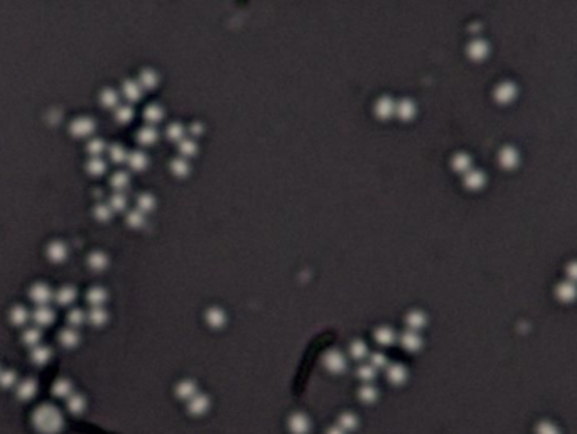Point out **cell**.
I'll return each instance as SVG.
<instances>
[{
  "instance_id": "cell-55",
  "label": "cell",
  "mask_w": 577,
  "mask_h": 434,
  "mask_svg": "<svg viewBox=\"0 0 577 434\" xmlns=\"http://www.w3.org/2000/svg\"><path fill=\"white\" fill-rule=\"evenodd\" d=\"M0 372H2V369H0Z\"/></svg>"
},
{
  "instance_id": "cell-35",
  "label": "cell",
  "mask_w": 577,
  "mask_h": 434,
  "mask_svg": "<svg viewBox=\"0 0 577 434\" xmlns=\"http://www.w3.org/2000/svg\"><path fill=\"white\" fill-rule=\"evenodd\" d=\"M106 161L105 159H101V157H90L88 159V162H86V166H85V169H86V172L90 176H93V178H98V176H103L105 172H106Z\"/></svg>"
},
{
  "instance_id": "cell-10",
  "label": "cell",
  "mask_w": 577,
  "mask_h": 434,
  "mask_svg": "<svg viewBox=\"0 0 577 434\" xmlns=\"http://www.w3.org/2000/svg\"><path fill=\"white\" fill-rule=\"evenodd\" d=\"M127 166L130 167L134 172H142L149 167V157L144 150H134V152L128 154L127 159Z\"/></svg>"
},
{
  "instance_id": "cell-14",
  "label": "cell",
  "mask_w": 577,
  "mask_h": 434,
  "mask_svg": "<svg viewBox=\"0 0 577 434\" xmlns=\"http://www.w3.org/2000/svg\"><path fill=\"white\" fill-rule=\"evenodd\" d=\"M137 81H139V85L142 86V90H144V91L155 90V88L159 86V74L155 73L154 69L145 68V69H142V71L139 73V78H137Z\"/></svg>"
},
{
  "instance_id": "cell-5",
  "label": "cell",
  "mask_w": 577,
  "mask_h": 434,
  "mask_svg": "<svg viewBox=\"0 0 577 434\" xmlns=\"http://www.w3.org/2000/svg\"><path fill=\"white\" fill-rule=\"evenodd\" d=\"M395 117L402 122H412L417 117V105L412 98H402L397 100V107H395Z\"/></svg>"
},
{
  "instance_id": "cell-23",
  "label": "cell",
  "mask_w": 577,
  "mask_h": 434,
  "mask_svg": "<svg viewBox=\"0 0 577 434\" xmlns=\"http://www.w3.org/2000/svg\"><path fill=\"white\" fill-rule=\"evenodd\" d=\"M98 98H100L101 107L105 108L115 110L120 105V93L117 90H113V88H103V90L100 91Z\"/></svg>"
},
{
  "instance_id": "cell-16",
  "label": "cell",
  "mask_w": 577,
  "mask_h": 434,
  "mask_svg": "<svg viewBox=\"0 0 577 434\" xmlns=\"http://www.w3.org/2000/svg\"><path fill=\"white\" fill-rule=\"evenodd\" d=\"M157 140H159V132L157 128L152 125H144L137 132V142L144 145V147H150V145H154Z\"/></svg>"
},
{
  "instance_id": "cell-15",
  "label": "cell",
  "mask_w": 577,
  "mask_h": 434,
  "mask_svg": "<svg viewBox=\"0 0 577 434\" xmlns=\"http://www.w3.org/2000/svg\"><path fill=\"white\" fill-rule=\"evenodd\" d=\"M35 392H37V384H35L34 379L22 380V382L17 385V389H15V396L22 402L30 401V399L35 396Z\"/></svg>"
},
{
  "instance_id": "cell-45",
  "label": "cell",
  "mask_w": 577,
  "mask_h": 434,
  "mask_svg": "<svg viewBox=\"0 0 577 434\" xmlns=\"http://www.w3.org/2000/svg\"><path fill=\"white\" fill-rule=\"evenodd\" d=\"M206 321L210 323L211 326L215 328H220L225 325V313L223 309L220 308H211L206 311Z\"/></svg>"
},
{
  "instance_id": "cell-22",
  "label": "cell",
  "mask_w": 577,
  "mask_h": 434,
  "mask_svg": "<svg viewBox=\"0 0 577 434\" xmlns=\"http://www.w3.org/2000/svg\"><path fill=\"white\" fill-rule=\"evenodd\" d=\"M106 154H108L110 162H113L115 166H122V164H127L128 154L130 152H127V149L123 147L122 144H112V145H108Z\"/></svg>"
},
{
  "instance_id": "cell-3",
  "label": "cell",
  "mask_w": 577,
  "mask_h": 434,
  "mask_svg": "<svg viewBox=\"0 0 577 434\" xmlns=\"http://www.w3.org/2000/svg\"><path fill=\"white\" fill-rule=\"evenodd\" d=\"M52 298H54V292L51 291V287L44 282H35V284L30 286L29 289V299L32 301L35 306H47L51 303Z\"/></svg>"
},
{
  "instance_id": "cell-54",
  "label": "cell",
  "mask_w": 577,
  "mask_h": 434,
  "mask_svg": "<svg viewBox=\"0 0 577 434\" xmlns=\"http://www.w3.org/2000/svg\"><path fill=\"white\" fill-rule=\"evenodd\" d=\"M567 277H569L571 282L577 284V262H572L567 265Z\"/></svg>"
},
{
  "instance_id": "cell-12",
  "label": "cell",
  "mask_w": 577,
  "mask_h": 434,
  "mask_svg": "<svg viewBox=\"0 0 577 434\" xmlns=\"http://www.w3.org/2000/svg\"><path fill=\"white\" fill-rule=\"evenodd\" d=\"M30 318H32V321L35 323L37 326L41 328H46L49 326L52 321H54V311L49 308V306H37L34 309V313L30 314Z\"/></svg>"
},
{
  "instance_id": "cell-4",
  "label": "cell",
  "mask_w": 577,
  "mask_h": 434,
  "mask_svg": "<svg viewBox=\"0 0 577 434\" xmlns=\"http://www.w3.org/2000/svg\"><path fill=\"white\" fill-rule=\"evenodd\" d=\"M395 107H397V100H393L392 96H388V95L380 96V98L376 100L375 107H373L375 117L378 118V120L387 122V120H390V118L395 117Z\"/></svg>"
},
{
  "instance_id": "cell-20",
  "label": "cell",
  "mask_w": 577,
  "mask_h": 434,
  "mask_svg": "<svg viewBox=\"0 0 577 434\" xmlns=\"http://www.w3.org/2000/svg\"><path fill=\"white\" fill-rule=\"evenodd\" d=\"M76 296H78V292L73 286H63L56 291L54 301L59 304V306H69V304H73L74 301H76Z\"/></svg>"
},
{
  "instance_id": "cell-33",
  "label": "cell",
  "mask_w": 577,
  "mask_h": 434,
  "mask_svg": "<svg viewBox=\"0 0 577 434\" xmlns=\"http://www.w3.org/2000/svg\"><path fill=\"white\" fill-rule=\"evenodd\" d=\"M125 223L128 228L132 230H140L145 227V223H147V215H144L142 211H139L135 208V210H130L125 216Z\"/></svg>"
},
{
  "instance_id": "cell-48",
  "label": "cell",
  "mask_w": 577,
  "mask_h": 434,
  "mask_svg": "<svg viewBox=\"0 0 577 434\" xmlns=\"http://www.w3.org/2000/svg\"><path fill=\"white\" fill-rule=\"evenodd\" d=\"M68 323L69 328H74V330L83 326L86 323V313L83 309H71L68 313Z\"/></svg>"
},
{
  "instance_id": "cell-53",
  "label": "cell",
  "mask_w": 577,
  "mask_h": 434,
  "mask_svg": "<svg viewBox=\"0 0 577 434\" xmlns=\"http://www.w3.org/2000/svg\"><path fill=\"white\" fill-rule=\"evenodd\" d=\"M358 374L361 375V377L365 379V380H370V379L375 375V367H371V365H361V367H359V370H358Z\"/></svg>"
},
{
  "instance_id": "cell-26",
  "label": "cell",
  "mask_w": 577,
  "mask_h": 434,
  "mask_svg": "<svg viewBox=\"0 0 577 434\" xmlns=\"http://www.w3.org/2000/svg\"><path fill=\"white\" fill-rule=\"evenodd\" d=\"M451 167L456 172H459V174H466V172H469V171L473 169V159L469 157L468 154L459 152V154H456V156L452 157Z\"/></svg>"
},
{
  "instance_id": "cell-31",
  "label": "cell",
  "mask_w": 577,
  "mask_h": 434,
  "mask_svg": "<svg viewBox=\"0 0 577 434\" xmlns=\"http://www.w3.org/2000/svg\"><path fill=\"white\" fill-rule=\"evenodd\" d=\"M113 117L120 125H127V123H130L132 120H134L135 112H134V108H132L130 103L118 105V107L113 110Z\"/></svg>"
},
{
  "instance_id": "cell-25",
  "label": "cell",
  "mask_w": 577,
  "mask_h": 434,
  "mask_svg": "<svg viewBox=\"0 0 577 434\" xmlns=\"http://www.w3.org/2000/svg\"><path fill=\"white\" fill-rule=\"evenodd\" d=\"M110 186L115 193H125V189L130 186V174L125 171H117L110 178Z\"/></svg>"
},
{
  "instance_id": "cell-30",
  "label": "cell",
  "mask_w": 577,
  "mask_h": 434,
  "mask_svg": "<svg viewBox=\"0 0 577 434\" xmlns=\"http://www.w3.org/2000/svg\"><path fill=\"white\" fill-rule=\"evenodd\" d=\"M52 352L44 345H37V347L30 348V362L34 365H46L47 362L51 360Z\"/></svg>"
},
{
  "instance_id": "cell-32",
  "label": "cell",
  "mask_w": 577,
  "mask_h": 434,
  "mask_svg": "<svg viewBox=\"0 0 577 434\" xmlns=\"http://www.w3.org/2000/svg\"><path fill=\"white\" fill-rule=\"evenodd\" d=\"M324 363H326L327 370H331V372H334V374H338V372L344 370L346 360H344V357L341 355L339 352H327L326 358H324Z\"/></svg>"
},
{
  "instance_id": "cell-29",
  "label": "cell",
  "mask_w": 577,
  "mask_h": 434,
  "mask_svg": "<svg viewBox=\"0 0 577 434\" xmlns=\"http://www.w3.org/2000/svg\"><path fill=\"white\" fill-rule=\"evenodd\" d=\"M51 392L57 399H68L73 396V384L68 379H57L51 387Z\"/></svg>"
},
{
  "instance_id": "cell-28",
  "label": "cell",
  "mask_w": 577,
  "mask_h": 434,
  "mask_svg": "<svg viewBox=\"0 0 577 434\" xmlns=\"http://www.w3.org/2000/svg\"><path fill=\"white\" fill-rule=\"evenodd\" d=\"M57 340H59V343H61V347H64V348H74V347H78V343H79V333L76 330H74V328H64V330H61V333H59V336H57Z\"/></svg>"
},
{
  "instance_id": "cell-17",
  "label": "cell",
  "mask_w": 577,
  "mask_h": 434,
  "mask_svg": "<svg viewBox=\"0 0 577 434\" xmlns=\"http://www.w3.org/2000/svg\"><path fill=\"white\" fill-rule=\"evenodd\" d=\"M515 96H517V86H515L513 83L505 81V83H500V85L496 86L495 98H496V101H500V103H510Z\"/></svg>"
},
{
  "instance_id": "cell-43",
  "label": "cell",
  "mask_w": 577,
  "mask_h": 434,
  "mask_svg": "<svg viewBox=\"0 0 577 434\" xmlns=\"http://www.w3.org/2000/svg\"><path fill=\"white\" fill-rule=\"evenodd\" d=\"M66 407H68L71 414H81L86 407V401L85 397L79 396V394H73L71 397L66 399Z\"/></svg>"
},
{
  "instance_id": "cell-6",
  "label": "cell",
  "mask_w": 577,
  "mask_h": 434,
  "mask_svg": "<svg viewBox=\"0 0 577 434\" xmlns=\"http://www.w3.org/2000/svg\"><path fill=\"white\" fill-rule=\"evenodd\" d=\"M46 257L52 264H61L68 259V247L61 240H52L46 247Z\"/></svg>"
},
{
  "instance_id": "cell-39",
  "label": "cell",
  "mask_w": 577,
  "mask_h": 434,
  "mask_svg": "<svg viewBox=\"0 0 577 434\" xmlns=\"http://www.w3.org/2000/svg\"><path fill=\"white\" fill-rule=\"evenodd\" d=\"M395 338H397V335H395V331L392 328L388 326H381L376 330L375 333V340L378 345H383V347H390V345H393Z\"/></svg>"
},
{
  "instance_id": "cell-21",
  "label": "cell",
  "mask_w": 577,
  "mask_h": 434,
  "mask_svg": "<svg viewBox=\"0 0 577 434\" xmlns=\"http://www.w3.org/2000/svg\"><path fill=\"white\" fill-rule=\"evenodd\" d=\"M498 161L505 169H513V167H517L518 161H520V154H518V150L513 149V147H505V149H501Z\"/></svg>"
},
{
  "instance_id": "cell-41",
  "label": "cell",
  "mask_w": 577,
  "mask_h": 434,
  "mask_svg": "<svg viewBox=\"0 0 577 434\" xmlns=\"http://www.w3.org/2000/svg\"><path fill=\"white\" fill-rule=\"evenodd\" d=\"M108 206L112 208L113 213H122L128 208V199L125 193H113L108 199Z\"/></svg>"
},
{
  "instance_id": "cell-11",
  "label": "cell",
  "mask_w": 577,
  "mask_h": 434,
  "mask_svg": "<svg viewBox=\"0 0 577 434\" xmlns=\"http://www.w3.org/2000/svg\"><path fill=\"white\" fill-rule=\"evenodd\" d=\"M86 264H88V267H90L93 272H103L105 269H108L110 259H108V255H106L105 252L96 250V252H91V254L88 255Z\"/></svg>"
},
{
  "instance_id": "cell-36",
  "label": "cell",
  "mask_w": 577,
  "mask_h": 434,
  "mask_svg": "<svg viewBox=\"0 0 577 434\" xmlns=\"http://www.w3.org/2000/svg\"><path fill=\"white\" fill-rule=\"evenodd\" d=\"M155 206H157V199H155L154 194L142 193V194L137 196V210L142 211L144 215H147V213H150V211H154Z\"/></svg>"
},
{
  "instance_id": "cell-37",
  "label": "cell",
  "mask_w": 577,
  "mask_h": 434,
  "mask_svg": "<svg viewBox=\"0 0 577 434\" xmlns=\"http://www.w3.org/2000/svg\"><path fill=\"white\" fill-rule=\"evenodd\" d=\"M86 321L93 326L100 328L106 325V321H108V313H106L105 308H91V311L86 314Z\"/></svg>"
},
{
  "instance_id": "cell-27",
  "label": "cell",
  "mask_w": 577,
  "mask_h": 434,
  "mask_svg": "<svg viewBox=\"0 0 577 434\" xmlns=\"http://www.w3.org/2000/svg\"><path fill=\"white\" fill-rule=\"evenodd\" d=\"M166 137H167V140H171V142L179 144L181 140L188 137V128L179 122H172L166 128Z\"/></svg>"
},
{
  "instance_id": "cell-44",
  "label": "cell",
  "mask_w": 577,
  "mask_h": 434,
  "mask_svg": "<svg viewBox=\"0 0 577 434\" xmlns=\"http://www.w3.org/2000/svg\"><path fill=\"white\" fill-rule=\"evenodd\" d=\"M93 216H95L100 223H106V221L112 220L113 211L112 208L108 206V203H98V205H95V208H93Z\"/></svg>"
},
{
  "instance_id": "cell-8",
  "label": "cell",
  "mask_w": 577,
  "mask_h": 434,
  "mask_svg": "<svg viewBox=\"0 0 577 434\" xmlns=\"http://www.w3.org/2000/svg\"><path fill=\"white\" fill-rule=\"evenodd\" d=\"M463 183L466 188L471 189V191H478V189H481L483 186L486 184V174L479 169H471L464 174Z\"/></svg>"
},
{
  "instance_id": "cell-18",
  "label": "cell",
  "mask_w": 577,
  "mask_h": 434,
  "mask_svg": "<svg viewBox=\"0 0 577 434\" xmlns=\"http://www.w3.org/2000/svg\"><path fill=\"white\" fill-rule=\"evenodd\" d=\"M468 56L474 61H481L485 59L490 52V47H488L486 41H481V39H476V41H471L468 44Z\"/></svg>"
},
{
  "instance_id": "cell-46",
  "label": "cell",
  "mask_w": 577,
  "mask_h": 434,
  "mask_svg": "<svg viewBox=\"0 0 577 434\" xmlns=\"http://www.w3.org/2000/svg\"><path fill=\"white\" fill-rule=\"evenodd\" d=\"M557 294L562 301H572L577 294V284H574V282H571V281L564 282V284L559 286Z\"/></svg>"
},
{
  "instance_id": "cell-7",
  "label": "cell",
  "mask_w": 577,
  "mask_h": 434,
  "mask_svg": "<svg viewBox=\"0 0 577 434\" xmlns=\"http://www.w3.org/2000/svg\"><path fill=\"white\" fill-rule=\"evenodd\" d=\"M142 95H144V90L139 85L137 79H125L122 83V96L125 98L128 103H137V101L142 100Z\"/></svg>"
},
{
  "instance_id": "cell-38",
  "label": "cell",
  "mask_w": 577,
  "mask_h": 434,
  "mask_svg": "<svg viewBox=\"0 0 577 434\" xmlns=\"http://www.w3.org/2000/svg\"><path fill=\"white\" fill-rule=\"evenodd\" d=\"M41 330L39 328H25L24 333H22V343L25 345V347H37V345H41Z\"/></svg>"
},
{
  "instance_id": "cell-42",
  "label": "cell",
  "mask_w": 577,
  "mask_h": 434,
  "mask_svg": "<svg viewBox=\"0 0 577 434\" xmlns=\"http://www.w3.org/2000/svg\"><path fill=\"white\" fill-rule=\"evenodd\" d=\"M400 343H402V347L405 348V350L415 352V350L420 348V345H422V340H420V336L417 335L415 331H407V333L402 335Z\"/></svg>"
},
{
  "instance_id": "cell-47",
  "label": "cell",
  "mask_w": 577,
  "mask_h": 434,
  "mask_svg": "<svg viewBox=\"0 0 577 434\" xmlns=\"http://www.w3.org/2000/svg\"><path fill=\"white\" fill-rule=\"evenodd\" d=\"M407 325L410 328V331H415V330H420V328L425 326V316L424 313L420 311H412L407 314Z\"/></svg>"
},
{
  "instance_id": "cell-49",
  "label": "cell",
  "mask_w": 577,
  "mask_h": 434,
  "mask_svg": "<svg viewBox=\"0 0 577 434\" xmlns=\"http://www.w3.org/2000/svg\"><path fill=\"white\" fill-rule=\"evenodd\" d=\"M17 384V374L14 370H2L0 372V387L2 389H12Z\"/></svg>"
},
{
  "instance_id": "cell-40",
  "label": "cell",
  "mask_w": 577,
  "mask_h": 434,
  "mask_svg": "<svg viewBox=\"0 0 577 434\" xmlns=\"http://www.w3.org/2000/svg\"><path fill=\"white\" fill-rule=\"evenodd\" d=\"M108 150V145L103 139H98V137H93V139L88 140L86 144V152L90 154L91 157H101V154Z\"/></svg>"
},
{
  "instance_id": "cell-52",
  "label": "cell",
  "mask_w": 577,
  "mask_h": 434,
  "mask_svg": "<svg viewBox=\"0 0 577 434\" xmlns=\"http://www.w3.org/2000/svg\"><path fill=\"white\" fill-rule=\"evenodd\" d=\"M203 132H204V127H203L201 122H193V125L188 128V134H189V137H193V139L199 137Z\"/></svg>"
},
{
  "instance_id": "cell-2",
  "label": "cell",
  "mask_w": 577,
  "mask_h": 434,
  "mask_svg": "<svg viewBox=\"0 0 577 434\" xmlns=\"http://www.w3.org/2000/svg\"><path fill=\"white\" fill-rule=\"evenodd\" d=\"M95 128H96V122L93 120V118L78 117V118H74V120H71L68 130L74 139H86V137L93 135Z\"/></svg>"
},
{
  "instance_id": "cell-50",
  "label": "cell",
  "mask_w": 577,
  "mask_h": 434,
  "mask_svg": "<svg viewBox=\"0 0 577 434\" xmlns=\"http://www.w3.org/2000/svg\"><path fill=\"white\" fill-rule=\"evenodd\" d=\"M351 357L356 360H363L368 357V347L363 342H354L351 345Z\"/></svg>"
},
{
  "instance_id": "cell-34",
  "label": "cell",
  "mask_w": 577,
  "mask_h": 434,
  "mask_svg": "<svg viewBox=\"0 0 577 434\" xmlns=\"http://www.w3.org/2000/svg\"><path fill=\"white\" fill-rule=\"evenodd\" d=\"M30 314L24 306H14L8 311V321L14 326H25L29 321Z\"/></svg>"
},
{
  "instance_id": "cell-1",
  "label": "cell",
  "mask_w": 577,
  "mask_h": 434,
  "mask_svg": "<svg viewBox=\"0 0 577 434\" xmlns=\"http://www.w3.org/2000/svg\"><path fill=\"white\" fill-rule=\"evenodd\" d=\"M32 426L35 431L41 434H57L64 426L63 414L54 406L42 404L34 409Z\"/></svg>"
},
{
  "instance_id": "cell-13",
  "label": "cell",
  "mask_w": 577,
  "mask_h": 434,
  "mask_svg": "<svg viewBox=\"0 0 577 434\" xmlns=\"http://www.w3.org/2000/svg\"><path fill=\"white\" fill-rule=\"evenodd\" d=\"M164 117H166V112L159 103H149L144 108V120L147 122V125L155 127L164 120Z\"/></svg>"
},
{
  "instance_id": "cell-19",
  "label": "cell",
  "mask_w": 577,
  "mask_h": 434,
  "mask_svg": "<svg viewBox=\"0 0 577 434\" xmlns=\"http://www.w3.org/2000/svg\"><path fill=\"white\" fill-rule=\"evenodd\" d=\"M199 150V145L196 142V139H193V137H186V139L181 140L179 144H177V152H179V157H184V159H189L194 157L198 154Z\"/></svg>"
},
{
  "instance_id": "cell-9",
  "label": "cell",
  "mask_w": 577,
  "mask_h": 434,
  "mask_svg": "<svg viewBox=\"0 0 577 434\" xmlns=\"http://www.w3.org/2000/svg\"><path fill=\"white\" fill-rule=\"evenodd\" d=\"M108 301V291L101 286H95L86 292V303L91 308H103V304Z\"/></svg>"
},
{
  "instance_id": "cell-51",
  "label": "cell",
  "mask_w": 577,
  "mask_h": 434,
  "mask_svg": "<svg viewBox=\"0 0 577 434\" xmlns=\"http://www.w3.org/2000/svg\"><path fill=\"white\" fill-rule=\"evenodd\" d=\"M388 377L392 382H402L405 379V369L402 365H392V369L388 370Z\"/></svg>"
},
{
  "instance_id": "cell-24",
  "label": "cell",
  "mask_w": 577,
  "mask_h": 434,
  "mask_svg": "<svg viewBox=\"0 0 577 434\" xmlns=\"http://www.w3.org/2000/svg\"><path fill=\"white\" fill-rule=\"evenodd\" d=\"M169 169L172 172V176H176L177 179H184L186 176H189V172H191V164H189L188 159L176 157L171 161Z\"/></svg>"
}]
</instances>
